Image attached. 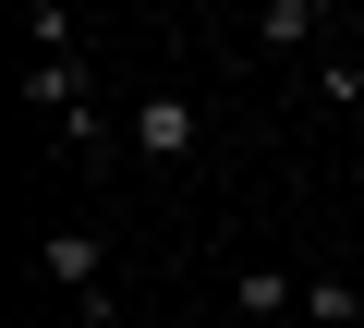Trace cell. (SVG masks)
Segmentation results:
<instances>
[{
    "label": "cell",
    "instance_id": "cell-1",
    "mask_svg": "<svg viewBox=\"0 0 364 328\" xmlns=\"http://www.w3.org/2000/svg\"><path fill=\"white\" fill-rule=\"evenodd\" d=\"M25 110L61 122L73 158H109V122H97V97H85V49H73V61H25Z\"/></svg>",
    "mask_w": 364,
    "mask_h": 328
},
{
    "label": "cell",
    "instance_id": "cell-2",
    "mask_svg": "<svg viewBox=\"0 0 364 328\" xmlns=\"http://www.w3.org/2000/svg\"><path fill=\"white\" fill-rule=\"evenodd\" d=\"M49 280L73 292L85 328H122V304H109V231H49Z\"/></svg>",
    "mask_w": 364,
    "mask_h": 328
},
{
    "label": "cell",
    "instance_id": "cell-3",
    "mask_svg": "<svg viewBox=\"0 0 364 328\" xmlns=\"http://www.w3.org/2000/svg\"><path fill=\"white\" fill-rule=\"evenodd\" d=\"M122 146L170 171V158H195V146H207V122H195V97H182V85H146V97H134V122H122Z\"/></svg>",
    "mask_w": 364,
    "mask_h": 328
},
{
    "label": "cell",
    "instance_id": "cell-4",
    "mask_svg": "<svg viewBox=\"0 0 364 328\" xmlns=\"http://www.w3.org/2000/svg\"><path fill=\"white\" fill-rule=\"evenodd\" d=\"M231 316H243V328H279V316H304V280H291V268H243V280H231Z\"/></svg>",
    "mask_w": 364,
    "mask_h": 328
},
{
    "label": "cell",
    "instance_id": "cell-5",
    "mask_svg": "<svg viewBox=\"0 0 364 328\" xmlns=\"http://www.w3.org/2000/svg\"><path fill=\"white\" fill-rule=\"evenodd\" d=\"M304 328H364V292L316 268V280H304Z\"/></svg>",
    "mask_w": 364,
    "mask_h": 328
},
{
    "label": "cell",
    "instance_id": "cell-6",
    "mask_svg": "<svg viewBox=\"0 0 364 328\" xmlns=\"http://www.w3.org/2000/svg\"><path fill=\"white\" fill-rule=\"evenodd\" d=\"M304 37H316L304 0H267V13H255V49H304Z\"/></svg>",
    "mask_w": 364,
    "mask_h": 328
},
{
    "label": "cell",
    "instance_id": "cell-7",
    "mask_svg": "<svg viewBox=\"0 0 364 328\" xmlns=\"http://www.w3.org/2000/svg\"><path fill=\"white\" fill-rule=\"evenodd\" d=\"M316 97H328V110H352V97H364V61H316Z\"/></svg>",
    "mask_w": 364,
    "mask_h": 328
}]
</instances>
